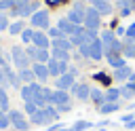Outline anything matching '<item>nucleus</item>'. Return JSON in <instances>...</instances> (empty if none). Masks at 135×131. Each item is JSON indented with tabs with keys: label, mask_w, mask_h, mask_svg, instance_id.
<instances>
[{
	"label": "nucleus",
	"mask_w": 135,
	"mask_h": 131,
	"mask_svg": "<svg viewBox=\"0 0 135 131\" xmlns=\"http://www.w3.org/2000/svg\"><path fill=\"white\" fill-rule=\"evenodd\" d=\"M11 59H13V63H15L19 70L30 68V57H27L25 49H21V46H13V49H11Z\"/></svg>",
	"instance_id": "f257e3e1"
},
{
	"label": "nucleus",
	"mask_w": 135,
	"mask_h": 131,
	"mask_svg": "<svg viewBox=\"0 0 135 131\" xmlns=\"http://www.w3.org/2000/svg\"><path fill=\"white\" fill-rule=\"evenodd\" d=\"M6 114H8V120L13 123V127H15L17 131H27V129H30V123L25 120V114H23L21 110H8Z\"/></svg>",
	"instance_id": "f03ea898"
},
{
	"label": "nucleus",
	"mask_w": 135,
	"mask_h": 131,
	"mask_svg": "<svg viewBox=\"0 0 135 131\" xmlns=\"http://www.w3.org/2000/svg\"><path fill=\"white\" fill-rule=\"evenodd\" d=\"M99 19H101V15H99L93 6H89V8L84 11V23H82V25H84L86 30H95V32H97V27H99V23H101Z\"/></svg>",
	"instance_id": "7ed1b4c3"
},
{
	"label": "nucleus",
	"mask_w": 135,
	"mask_h": 131,
	"mask_svg": "<svg viewBox=\"0 0 135 131\" xmlns=\"http://www.w3.org/2000/svg\"><path fill=\"white\" fill-rule=\"evenodd\" d=\"M84 11H86V8L78 2V4H74V8L68 11V17H65V19L72 21L74 25H82V23H84Z\"/></svg>",
	"instance_id": "20e7f679"
},
{
	"label": "nucleus",
	"mask_w": 135,
	"mask_h": 131,
	"mask_svg": "<svg viewBox=\"0 0 135 131\" xmlns=\"http://www.w3.org/2000/svg\"><path fill=\"white\" fill-rule=\"evenodd\" d=\"M30 23H32V27H36V30H49V13H46V11H36V13L30 17Z\"/></svg>",
	"instance_id": "39448f33"
},
{
	"label": "nucleus",
	"mask_w": 135,
	"mask_h": 131,
	"mask_svg": "<svg viewBox=\"0 0 135 131\" xmlns=\"http://www.w3.org/2000/svg\"><path fill=\"white\" fill-rule=\"evenodd\" d=\"M46 68H49V74L57 78V76H61V74L68 72V61H59V59L51 57V59L46 61Z\"/></svg>",
	"instance_id": "423d86ee"
},
{
	"label": "nucleus",
	"mask_w": 135,
	"mask_h": 131,
	"mask_svg": "<svg viewBox=\"0 0 135 131\" xmlns=\"http://www.w3.org/2000/svg\"><path fill=\"white\" fill-rule=\"evenodd\" d=\"M74 85H76V74H72V72H65V74L57 76V80H55V89H61V91H68Z\"/></svg>",
	"instance_id": "0eeeda50"
},
{
	"label": "nucleus",
	"mask_w": 135,
	"mask_h": 131,
	"mask_svg": "<svg viewBox=\"0 0 135 131\" xmlns=\"http://www.w3.org/2000/svg\"><path fill=\"white\" fill-rule=\"evenodd\" d=\"M40 82H30V85H23L21 89H19V93H21V99L23 101H34V97H36V93L40 91Z\"/></svg>",
	"instance_id": "6e6552de"
},
{
	"label": "nucleus",
	"mask_w": 135,
	"mask_h": 131,
	"mask_svg": "<svg viewBox=\"0 0 135 131\" xmlns=\"http://www.w3.org/2000/svg\"><path fill=\"white\" fill-rule=\"evenodd\" d=\"M36 11H40V8H38V2H27V4H19V6H15V8H13V15H19V17H32Z\"/></svg>",
	"instance_id": "1a4fd4ad"
},
{
	"label": "nucleus",
	"mask_w": 135,
	"mask_h": 131,
	"mask_svg": "<svg viewBox=\"0 0 135 131\" xmlns=\"http://www.w3.org/2000/svg\"><path fill=\"white\" fill-rule=\"evenodd\" d=\"M57 27L70 38V36H74V34H78L80 30H82V25H74L72 21H68V19H59V23H57Z\"/></svg>",
	"instance_id": "9d476101"
},
{
	"label": "nucleus",
	"mask_w": 135,
	"mask_h": 131,
	"mask_svg": "<svg viewBox=\"0 0 135 131\" xmlns=\"http://www.w3.org/2000/svg\"><path fill=\"white\" fill-rule=\"evenodd\" d=\"M32 44L38 46V49H49L51 38H49V34H44L42 30H36V32H34V38H32Z\"/></svg>",
	"instance_id": "9b49d317"
},
{
	"label": "nucleus",
	"mask_w": 135,
	"mask_h": 131,
	"mask_svg": "<svg viewBox=\"0 0 135 131\" xmlns=\"http://www.w3.org/2000/svg\"><path fill=\"white\" fill-rule=\"evenodd\" d=\"M103 55H105V53H103V44H101V40H99V38H95V40L89 44V57H91V59H95V61H99Z\"/></svg>",
	"instance_id": "f8f14e48"
},
{
	"label": "nucleus",
	"mask_w": 135,
	"mask_h": 131,
	"mask_svg": "<svg viewBox=\"0 0 135 131\" xmlns=\"http://www.w3.org/2000/svg\"><path fill=\"white\" fill-rule=\"evenodd\" d=\"M32 70H34V76H36V80L38 82H46L49 80V68H46V63H38V61H34V66H32Z\"/></svg>",
	"instance_id": "ddd939ff"
},
{
	"label": "nucleus",
	"mask_w": 135,
	"mask_h": 131,
	"mask_svg": "<svg viewBox=\"0 0 135 131\" xmlns=\"http://www.w3.org/2000/svg\"><path fill=\"white\" fill-rule=\"evenodd\" d=\"M63 104H70V93L61 91V89H55L53 95H51V106H63Z\"/></svg>",
	"instance_id": "4468645a"
},
{
	"label": "nucleus",
	"mask_w": 135,
	"mask_h": 131,
	"mask_svg": "<svg viewBox=\"0 0 135 131\" xmlns=\"http://www.w3.org/2000/svg\"><path fill=\"white\" fill-rule=\"evenodd\" d=\"M4 78H6V82H8L13 89H21V87H23L21 80H19V74H15L8 66H4Z\"/></svg>",
	"instance_id": "2eb2a0df"
},
{
	"label": "nucleus",
	"mask_w": 135,
	"mask_h": 131,
	"mask_svg": "<svg viewBox=\"0 0 135 131\" xmlns=\"http://www.w3.org/2000/svg\"><path fill=\"white\" fill-rule=\"evenodd\" d=\"M72 93H74L78 99H89V97H91V87H89V85H74V87H72Z\"/></svg>",
	"instance_id": "dca6fc26"
},
{
	"label": "nucleus",
	"mask_w": 135,
	"mask_h": 131,
	"mask_svg": "<svg viewBox=\"0 0 135 131\" xmlns=\"http://www.w3.org/2000/svg\"><path fill=\"white\" fill-rule=\"evenodd\" d=\"M17 74H19V80H21L23 85L36 82V76H34V70H32V68H23V70H19Z\"/></svg>",
	"instance_id": "f3484780"
},
{
	"label": "nucleus",
	"mask_w": 135,
	"mask_h": 131,
	"mask_svg": "<svg viewBox=\"0 0 135 131\" xmlns=\"http://www.w3.org/2000/svg\"><path fill=\"white\" fill-rule=\"evenodd\" d=\"M51 44H53V49H63V51H70L72 49V42H70L68 36L65 38H55V40H51Z\"/></svg>",
	"instance_id": "a211bd4d"
},
{
	"label": "nucleus",
	"mask_w": 135,
	"mask_h": 131,
	"mask_svg": "<svg viewBox=\"0 0 135 131\" xmlns=\"http://www.w3.org/2000/svg\"><path fill=\"white\" fill-rule=\"evenodd\" d=\"M114 38H116V36H114L112 32H108V30H103V32H101V38H99V40H101V44H103V53L110 49V44L114 42Z\"/></svg>",
	"instance_id": "6ab92c4d"
},
{
	"label": "nucleus",
	"mask_w": 135,
	"mask_h": 131,
	"mask_svg": "<svg viewBox=\"0 0 135 131\" xmlns=\"http://www.w3.org/2000/svg\"><path fill=\"white\" fill-rule=\"evenodd\" d=\"M120 106H118V101H103L101 106H99V112L101 114H112V112H116Z\"/></svg>",
	"instance_id": "aec40b11"
},
{
	"label": "nucleus",
	"mask_w": 135,
	"mask_h": 131,
	"mask_svg": "<svg viewBox=\"0 0 135 131\" xmlns=\"http://www.w3.org/2000/svg\"><path fill=\"white\" fill-rule=\"evenodd\" d=\"M23 30H25V21H13L8 25V34H13V36H19Z\"/></svg>",
	"instance_id": "412c9836"
},
{
	"label": "nucleus",
	"mask_w": 135,
	"mask_h": 131,
	"mask_svg": "<svg viewBox=\"0 0 135 131\" xmlns=\"http://www.w3.org/2000/svg\"><path fill=\"white\" fill-rule=\"evenodd\" d=\"M51 59V53H49V49H38L36 51V57H34V61H38V63H46Z\"/></svg>",
	"instance_id": "4be33fe9"
},
{
	"label": "nucleus",
	"mask_w": 135,
	"mask_h": 131,
	"mask_svg": "<svg viewBox=\"0 0 135 131\" xmlns=\"http://www.w3.org/2000/svg\"><path fill=\"white\" fill-rule=\"evenodd\" d=\"M108 63H110L114 70H118V68H124V59H122L120 55H108Z\"/></svg>",
	"instance_id": "5701e85b"
},
{
	"label": "nucleus",
	"mask_w": 135,
	"mask_h": 131,
	"mask_svg": "<svg viewBox=\"0 0 135 131\" xmlns=\"http://www.w3.org/2000/svg\"><path fill=\"white\" fill-rule=\"evenodd\" d=\"M129 76H131V70H129L127 66H124V68L114 70V78H116V80H120V82H122V80H129Z\"/></svg>",
	"instance_id": "b1692460"
},
{
	"label": "nucleus",
	"mask_w": 135,
	"mask_h": 131,
	"mask_svg": "<svg viewBox=\"0 0 135 131\" xmlns=\"http://www.w3.org/2000/svg\"><path fill=\"white\" fill-rule=\"evenodd\" d=\"M0 110H2V112H8V110H11V108H8V93H6L4 87H0Z\"/></svg>",
	"instance_id": "393cba45"
},
{
	"label": "nucleus",
	"mask_w": 135,
	"mask_h": 131,
	"mask_svg": "<svg viewBox=\"0 0 135 131\" xmlns=\"http://www.w3.org/2000/svg\"><path fill=\"white\" fill-rule=\"evenodd\" d=\"M51 57H55V59H59V61H70V51L53 49V55H51Z\"/></svg>",
	"instance_id": "a878e982"
},
{
	"label": "nucleus",
	"mask_w": 135,
	"mask_h": 131,
	"mask_svg": "<svg viewBox=\"0 0 135 131\" xmlns=\"http://www.w3.org/2000/svg\"><path fill=\"white\" fill-rule=\"evenodd\" d=\"M103 97H105V101H118L120 99V89H108L103 93Z\"/></svg>",
	"instance_id": "bb28decb"
},
{
	"label": "nucleus",
	"mask_w": 135,
	"mask_h": 131,
	"mask_svg": "<svg viewBox=\"0 0 135 131\" xmlns=\"http://www.w3.org/2000/svg\"><path fill=\"white\" fill-rule=\"evenodd\" d=\"M34 32H36L34 27H25V30H23V32H21L19 36H21V40H23L25 44H32V38H34Z\"/></svg>",
	"instance_id": "cd10ccee"
},
{
	"label": "nucleus",
	"mask_w": 135,
	"mask_h": 131,
	"mask_svg": "<svg viewBox=\"0 0 135 131\" xmlns=\"http://www.w3.org/2000/svg\"><path fill=\"white\" fill-rule=\"evenodd\" d=\"M91 99H93L95 104H99V106L105 101V97H103V93H101L99 89H91Z\"/></svg>",
	"instance_id": "c85d7f7f"
},
{
	"label": "nucleus",
	"mask_w": 135,
	"mask_h": 131,
	"mask_svg": "<svg viewBox=\"0 0 135 131\" xmlns=\"http://www.w3.org/2000/svg\"><path fill=\"white\" fill-rule=\"evenodd\" d=\"M91 127V123H86V120H78V123H74L72 127H70V131H84V129H89Z\"/></svg>",
	"instance_id": "c756f323"
},
{
	"label": "nucleus",
	"mask_w": 135,
	"mask_h": 131,
	"mask_svg": "<svg viewBox=\"0 0 135 131\" xmlns=\"http://www.w3.org/2000/svg\"><path fill=\"white\" fill-rule=\"evenodd\" d=\"M49 38L55 40V38H65V34L59 30V27H49Z\"/></svg>",
	"instance_id": "7c9ffc66"
},
{
	"label": "nucleus",
	"mask_w": 135,
	"mask_h": 131,
	"mask_svg": "<svg viewBox=\"0 0 135 131\" xmlns=\"http://www.w3.org/2000/svg\"><path fill=\"white\" fill-rule=\"evenodd\" d=\"M15 6H17L15 0H0V13L6 11V8H15Z\"/></svg>",
	"instance_id": "2f4dec72"
},
{
	"label": "nucleus",
	"mask_w": 135,
	"mask_h": 131,
	"mask_svg": "<svg viewBox=\"0 0 135 131\" xmlns=\"http://www.w3.org/2000/svg\"><path fill=\"white\" fill-rule=\"evenodd\" d=\"M8 125H11V120H8V114L0 110V129H8Z\"/></svg>",
	"instance_id": "473e14b6"
},
{
	"label": "nucleus",
	"mask_w": 135,
	"mask_h": 131,
	"mask_svg": "<svg viewBox=\"0 0 135 131\" xmlns=\"http://www.w3.org/2000/svg\"><path fill=\"white\" fill-rule=\"evenodd\" d=\"M36 110H40V108H38L34 101H25V114H30V116H32Z\"/></svg>",
	"instance_id": "72a5a7b5"
},
{
	"label": "nucleus",
	"mask_w": 135,
	"mask_h": 131,
	"mask_svg": "<svg viewBox=\"0 0 135 131\" xmlns=\"http://www.w3.org/2000/svg\"><path fill=\"white\" fill-rule=\"evenodd\" d=\"M8 15H4V13H0V32L2 30H8Z\"/></svg>",
	"instance_id": "f704fd0d"
},
{
	"label": "nucleus",
	"mask_w": 135,
	"mask_h": 131,
	"mask_svg": "<svg viewBox=\"0 0 135 131\" xmlns=\"http://www.w3.org/2000/svg\"><path fill=\"white\" fill-rule=\"evenodd\" d=\"M36 51H38V46H34V44H27V46H25V53H27V57H30V59H34V57H36Z\"/></svg>",
	"instance_id": "c9c22d12"
},
{
	"label": "nucleus",
	"mask_w": 135,
	"mask_h": 131,
	"mask_svg": "<svg viewBox=\"0 0 135 131\" xmlns=\"http://www.w3.org/2000/svg\"><path fill=\"white\" fill-rule=\"evenodd\" d=\"M120 97H133V91L124 85V87H120Z\"/></svg>",
	"instance_id": "e433bc0d"
},
{
	"label": "nucleus",
	"mask_w": 135,
	"mask_h": 131,
	"mask_svg": "<svg viewBox=\"0 0 135 131\" xmlns=\"http://www.w3.org/2000/svg\"><path fill=\"white\" fill-rule=\"evenodd\" d=\"M91 44V42H89ZM89 44H80L78 46V51H80V55H84V57H89Z\"/></svg>",
	"instance_id": "4c0bfd02"
},
{
	"label": "nucleus",
	"mask_w": 135,
	"mask_h": 131,
	"mask_svg": "<svg viewBox=\"0 0 135 131\" xmlns=\"http://www.w3.org/2000/svg\"><path fill=\"white\" fill-rule=\"evenodd\" d=\"M72 110V106L70 104H63V106H57V112H70Z\"/></svg>",
	"instance_id": "58836bf2"
},
{
	"label": "nucleus",
	"mask_w": 135,
	"mask_h": 131,
	"mask_svg": "<svg viewBox=\"0 0 135 131\" xmlns=\"http://www.w3.org/2000/svg\"><path fill=\"white\" fill-rule=\"evenodd\" d=\"M127 36H129V38H133V36H135V23L127 27Z\"/></svg>",
	"instance_id": "ea45409f"
},
{
	"label": "nucleus",
	"mask_w": 135,
	"mask_h": 131,
	"mask_svg": "<svg viewBox=\"0 0 135 131\" xmlns=\"http://www.w3.org/2000/svg\"><path fill=\"white\" fill-rule=\"evenodd\" d=\"M6 59H8V57H4V53H2V51H0V66H2V68H4V66H6Z\"/></svg>",
	"instance_id": "a19ab883"
},
{
	"label": "nucleus",
	"mask_w": 135,
	"mask_h": 131,
	"mask_svg": "<svg viewBox=\"0 0 135 131\" xmlns=\"http://www.w3.org/2000/svg\"><path fill=\"white\" fill-rule=\"evenodd\" d=\"M0 82H6V78H4V68L0 66Z\"/></svg>",
	"instance_id": "79ce46f5"
},
{
	"label": "nucleus",
	"mask_w": 135,
	"mask_h": 131,
	"mask_svg": "<svg viewBox=\"0 0 135 131\" xmlns=\"http://www.w3.org/2000/svg\"><path fill=\"white\" fill-rule=\"evenodd\" d=\"M127 127H129V129H135V118H133V120H129V123H127Z\"/></svg>",
	"instance_id": "37998d69"
},
{
	"label": "nucleus",
	"mask_w": 135,
	"mask_h": 131,
	"mask_svg": "<svg viewBox=\"0 0 135 131\" xmlns=\"http://www.w3.org/2000/svg\"><path fill=\"white\" fill-rule=\"evenodd\" d=\"M127 87H129V89H131V91H133V95H135V82H129V85H127Z\"/></svg>",
	"instance_id": "c03bdc74"
},
{
	"label": "nucleus",
	"mask_w": 135,
	"mask_h": 131,
	"mask_svg": "<svg viewBox=\"0 0 135 131\" xmlns=\"http://www.w3.org/2000/svg\"><path fill=\"white\" fill-rule=\"evenodd\" d=\"M129 80H131V82H135V74H133V72H131V76H129Z\"/></svg>",
	"instance_id": "a18cd8bd"
},
{
	"label": "nucleus",
	"mask_w": 135,
	"mask_h": 131,
	"mask_svg": "<svg viewBox=\"0 0 135 131\" xmlns=\"http://www.w3.org/2000/svg\"><path fill=\"white\" fill-rule=\"evenodd\" d=\"M101 131H103V129H101Z\"/></svg>",
	"instance_id": "49530a36"
}]
</instances>
